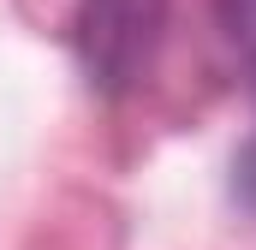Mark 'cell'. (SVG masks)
<instances>
[{
  "mask_svg": "<svg viewBox=\"0 0 256 250\" xmlns=\"http://www.w3.org/2000/svg\"><path fill=\"white\" fill-rule=\"evenodd\" d=\"M173 0H78L72 12V48L78 72L96 96H131L161 54Z\"/></svg>",
  "mask_w": 256,
  "mask_h": 250,
  "instance_id": "obj_1",
  "label": "cell"
},
{
  "mask_svg": "<svg viewBox=\"0 0 256 250\" xmlns=\"http://www.w3.org/2000/svg\"><path fill=\"white\" fill-rule=\"evenodd\" d=\"M214 30L244 66H256V0H214Z\"/></svg>",
  "mask_w": 256,
  "mask_h": 250,
  "instance_id": "obj_2",
  "label": "cell"
},
{
  "mask_svg": "<svg viewBox=\"0 0 256 250\" xmlns=\"http://www.w3.org/2000/svg\"><path fill=\"white\" fill-rule=\"evenodd\" d=\"M232 196H238V208L256 214V137L238 149V161H232Z\"/></svg>",
  "mask_w": 256,
  "mask_h": 250,
  "instance_id": "obj_3",
  "label": "cell"
},
{
  "mask_svg": "<svg viewBox=\"0 0 256 250\" xmlns=\"http://www.w3.org/2000/svg\"><path fill=\"white\" fill-rule=\"evenodd\" d=\"M250 84H256V66H250Z\"/></svg>",
  "mask_w": 256,
  "mask_h": 250,
  "instance_id": "obj_4",
  "label": "cell"
}]
</instances>
